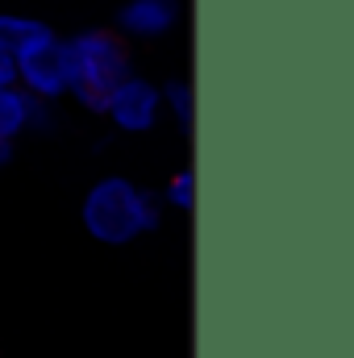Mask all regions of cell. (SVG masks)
<instances>
[{
	"label": "cell",
	"mask_w": 354,
	"mask_h": 358,
	"mask_svg": "<svg viewBox=\"0 0 354 358\" xmlns=\"http://www.w3.org/2000/svg\"><path fill=\"white\" fill-rule=\"evenodd\" d=\"M163 200L155 187H142L129 176H100L80 200V225L100 246H134L138 238L163 225Z\"/></svg>",
	"instance_id": "1"
},
{
	"label": "cell",
	"mask_w": 354,
	"mask_h": 358,
	"mask_svg": "<svg viewBox=\"0 0 354 358\" xmlns=\"http://www.w3.org/2000/svg\"><path fill=\"white\" fill-rule=\"evenodd\" d=\"M134 71V50L113 25H88L67 38V100L100 113L108 92Z\"/></svg>",
	"instance_id": "2"
},
{
	"label": "cell",
	"mask_w": 354,
	"mask_h": 358,
	"mask_svg": "<svg viewBox=\"0 0 354 358\" xmlns=\"http://www.w3.org/2000/svg\"><path fill=\"white\" fill-rule=\"evenodd\" d=\"M13 67H17V88H25L34 100L42 104L67 100V38L55 34L46 21L21 42Z\"/></svg>",
	"instance_id": "3"
},
{
	"label": "cell",
	"mask_w": 354,
	"mask_h": 358,
	"mask_svg": "<svg viewBox=\"0 0 354 358\" xmlns=\"http://www.w3.org/2000/svg\"><path fill=\"white\" fill-rule=\"evenodd\" d=\"M100 117H104L117 134L142 138V134H150V129L163 121V92H159L155 80H146V76L129 71L117 88L108 92V100H104Z\"/></svg>",
	"instance_id": "4"
},
{
	"label": "cell",
	"mask_w": 354,
	"mask_h": 358,
	"mask_svg": "<svg viewBox=\"0 0 354 358\" xmlns=\"http://www.w3.org/2000/svg\"><path fill=\"white\" fill-rule=\"evenodd\" d=\"M183 21V0H125L117 8L113 29L134 46V42H163L171 38Z\"/></svg>",
	"instance_id": "5"
},
{
	"label": "cell",
	"mask_w": 354,
	"mask_h": 358,
	"mask_svg": "<svg viewBox=\"0 0 354 358\" xmlns=\"http://www.w3.org/2000/svg\"><path fill=\"white\" fill-rule=\"evenodd\" d=\"M59 104H42L17 84H0V138L21 142L25 134H55Z\"/></svg>",
	"instance_id": "6"
},
{
	"label": "cell",
	"mask_w": 354,
	"mask_h": 358,
	"mask_svg": "<svg viewBox=\"0 0 354 358\" xmlns=\"http://www.w3.org/2000/svg\"><path fill=\"white\" fill-rule=\"evenodd\" d=\"M163 92V117H171V125H176L183 138H192V129H196V88H192V80H167V84H159Z\"/></svg>",
	"instance_id": "7"
},
{
	"label": "cell",
	"mask_w": 354,
	"mask_h": 358,
	"mask_svg": "<svg viewBox=\"0 0 354 358\" xmlns=\"http://www.w3.org/2000/svg\"><path fill=\"white\" fill-rule=\"evenodd\" d=\"M159 200L171 213H192L196 208V171L192 167H179L176 176L167 179V187L159 192Z\"/></svg>",
	"instance_id": "8"
},
{
	"label": "cell",
	"mask_w": 354,
	"mask_h": 358,
	"mask_svg": "<svg viewBox=\"0 0 354 358\" xmlns=\"http://www.w3.org/2000/svg\"><path fill=\"white\" fill-rule=\"evenodd\" d=\"M42 21L38 17H21V13H0V46L8 50V55H17L21 50V42L38 29Z\"/></svg>",
	"instance_id": "9"
},
{
	"label": "cell",
	"mask_w": 354,
	"mask_h": 358,
	"mask_svg": "<svg viewBox=\"0 0 354 358\" xmlns=\"http://www.w3.org/2000/svg\"><path fill=\"white\" fill-rule=\"evenodd\" d=\"M0 84H17V67H13V55L0 46Z\"/></svg>",
	"instance_id": "10"
},
{
	"label": "cell",
	"mask_w": 354,
	"mask_h": 358,
	"mask_svg": "<svg viewBox=\"0 0 354 358\" xmlns=\"http://www.w3.org/2000/svg\"><path fill=\"white\" fill-rule=\"evenodd\" d=\"M13 155H17V142L0 138V167H8V163H13Z\"/></svg>",
	"instance_id": "11"
}]
</instances>
